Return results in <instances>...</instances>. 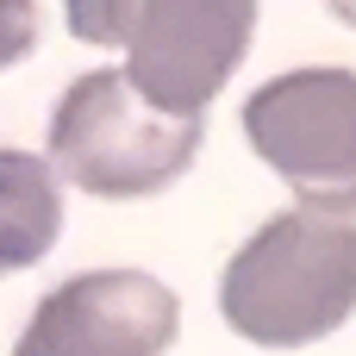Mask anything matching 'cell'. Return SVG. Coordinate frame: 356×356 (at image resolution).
<instances>
[{"mask_svg":"<svg viewBox=\"0 0 356 356\" xmlns=\"http://www.w3.org/2000/svg\"><path fill=\"white\" fill-rule=\"evenodd\" d=\"M219 313L263 350H300L356 313V219L275 213L225 263Z\"/></svg>","mask_w":356,"mask_h":356,"instance_id":"6da1fadb","label":"cell"},{"mask_svg":"<svg viewBox=\"0 0 356 356\" xmlns=\"http://www.w3.org/2000/svg\"><path fill=\"white\" fill-rule=\"evenodd\" d=\"M69 31L125 50V81L169 119H200L250 50V0H113L69 6Z\"/></svg>","mask_w":356,"mask_h":356,"instance_id":"7a4b0ae2","label":"cell"},{"mask_svg":"<svg viewBox=\"0 0 356 356\" xmlns=\"http://www.w3.org/2000/svg\"><path fill=\"white\" fill-rule=\"evenodd\" d=\"M200 150V119L156 113L125 69H94L69 81L50 113V169L100 200H144L188 175Z\"/></svg>","mask_w":356,"mask_h":356,"instance_id":"3957f363","label":"cell"},{"mask_svg":"<svg viewBox=\"0 0 356 356\" xmlns=\"http://www.w3.org/2000/svg\"><path fill=\"white\" fill-rule=\"evenodd\" d=\"M250 150L300 194L307 213L356 219V75L288 69L244 100Z\"/></svg>","mask_w":356,"mask_h":356,"instance_id":"277c9868","label":"cell"},{"mask_svg":"<svg viewBox=\"0 0 356 356\" xmlns=\"http://www.w3.org/2000/svg\"><path fill=\"white\" fill-rule=\"evenodd\" d=\"M181 300L144 269H88L50 288L19 332L13 356H163L175 344Z\"/></svg>","mask_w":356,"mask_h":356,"instance_id":"5b68a950","label":"cell"},{"mask_svg":"<svg viewBox=\"0 0 356 356\" xmlns=\"http://www.w3.org/2000/svg\"><path fill=\"white\" fill-rule=\"evenodd\" d=\"M56 232H63L56 169L31 150H0V275L44 263Z\"/></svg>","mask_w":356,"mask_h":356,"instance_id":"8992f818","label":"cell"},{"mask_svg":"<svg viewBox=\"0 0 356 356\" xmlns=\"http://www.w3.org/2000/svg\"><path fill=\"white\" fill-rule=\"evenodd\" d=\"M31 44H38V6H25V0H0V69H13Z\"/></svg>","mask_w":356,"mask_h":356,"instance_id":"52a82bcc","label":"cell"}]
</instances>
